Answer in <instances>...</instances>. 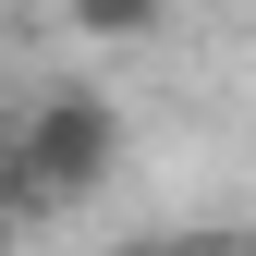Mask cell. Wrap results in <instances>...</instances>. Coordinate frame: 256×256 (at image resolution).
Wrapping results in <instances>:
<instances>
[{"label": "cell", "mask_w": 256, "mask_h": 256, "mask_svg": "<svg viewBox=\"0 0 256 256\" xmlns=\"http://www.w3.org/2000/svg\"><path fill=\"white\" fill-rule=\"evenodd\" d=\"M110 171H122V110L98 86H37V98L0 110V220H12V232L86 208Z\"/></svg>", "instance_id": "1"}, {"label": "cell", "mask_w": 256, "mask_h": 256, "mask_svg": "<svg viewBox=\"0 0 256 256\" xmlns=\"http://www.w3.org/2000/svg\"><path fill=\"white\" fill-rule=\"evenodd\" d=\"M61 12H74V37L134 49V37H158V24H171V0H61Z\"/></svg>", "instance_id": "2"}, {"label": "cell", "mask_w": 256, "mask_h": 256, "mask_svg": "<svg viewBox=\"0 0 256 256\" xmlns=\"http://www.w3.org/2000/svg\"><path fill=\"white\" fill-rule=\"evenodd\" d=\"M134 256H220V244H134Z\"/></svg>", "instance_id": "3"}]
</instances>
